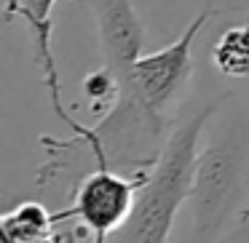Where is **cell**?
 <instances>
[{
    "mask_svg": "<svg viewBox=\"0 0 249 243\" xmlns=\"http://www.w3.org/2000/svg\"><path fill=\"white\" fill-rule=\"evenodd\" d=\"M185 206V243H228L249 219V99L233 88L206 120Z\"/></svg>",
    "mask_w": 249,
    "mask_h": 243,
    "instance_id": "obj_1",
    "label": "cell"
},
{
    "mask_svg": "<svg viewBox=\"0 0 249 243\" xmlns=\"http://www.w3.org/2000/svg\"><path fill=\"white\" fill-rule=\"evenodd\" d=\"M225 91L228 88L188 102L182 107L161 158L137 193L134 209L113 232L110 243H169L177 214L188 203L190 179L206 120L220 107Z\"/></svg>",
    "mask_w": 249,
    "mask_h": 243,
    "instance_id": "obj_2",
    "label": "cell"
},
{
    "mask_svg": "<svg viewBox=\"0 0 249 243\" xmlns=\"http://www.w3.org/2000/svg\"><path fill=\"white\" fill-rule=\"evenodd\" d=\"M220 8L204 6L188 27L179 32L177 40L158 51H145L134 65L129 67L126 78L121 81V99H134L153 115L166 120H177L190 83L196 75V40L206 30L212 19H217Z\"/></svg>",
    "mask_w": 249,
    "mask_h": 243,
    "instance_id": "obj_3",
    "label": "cell"
},
{
    "mask_svg": "<svg viewBox=\"0 0 249 243\" xmlns=\"http://www.w3.org/2000/svg\"><path fill=\"white\" fill-rule=\"evenodd\" d=\"M147 174H124L115 168L94 166L75 184L67 206L59 209V216L78 225L89 243H110L113 232L134 209L137 193Z\"/></svg>",
    "mask_w": 249,
    "mask_h": 243,
    "instance_id": "obj_4",
    "label": "cell"
},
{
    "mask_svg": "<svg viewBox=\"0 0 249 243\" xmlns=\"http://www.w3.org/2000/svg\"><path fill=\"white\" fill-rule=\"evenodd\" d=\"M62 0H3V22H14L22 19L24 27L33 40V56L35 65L40 70V83H43L46 94L54 115L70 129L72 136L86 134L89 126L75 120L70 107L65 104V88H62V75L59 65L54 56V8ZM65 3H83V0H65Z\"/></svg>",
    "mask_w": 249,
    "mask_h": 243,
    "instance_id": "obj_5",
    "label": "cell"
},
{
    "mask_svg": "<svg viewBox=\"0 0 249 243\" xmlns=\"http://www.w3.org/2000/svg\"><path fill=\"white\" fill-rule=\"evenodd\" d=\"M97 24L99 65H105L118 83L129 67L145 54V22L137 14L134 0H86Z\"/></svg>",
    "mask_w": 249,
    "mask_h": 243,
    "instance_id": "obj_6",
    "label": "cell"
},
{
    "mask_svg": "<svg viewBox=\"0 0 249 243\" xmlns=\"http://www.w3.org/2000/svg\"><path fill=\"white\" fill-rule=\"evenodd\" d=\"M209 62L222 81L236 83L233 91L249 86V11H238L214 32Z\"/></svg>",
    "mask_w": 249,
    "mask_h": 243,
    "instance_id": "obj_7",
    "label": "cell"
},
{
    "mask_svg": "<svg viewBox=\"0 0 249 243\" xmlns=\"http://www.w3.org/2000/svg\"><path fill=\"white\" fill-rule=\"evenodd\" d=\"M65 219L59 209L51 211L40 198H27L0 214V243H38L54 235Z\"/></svg>",
    "mask_w": 249,
    "mask_h": 243,
    "instance_id": "obj_8",
    "label": "cell"
},
{
    "mask_svg": "<svg viewBox=\"0 0 249 243\" xmlns=\"http://www.w3.org/2000/svg\"><path fill=\"white\" fill-rule=\"evenodd\" d=\"M228 243H249V219L244 222V225H241V230H238V232H236V235H233Z\"/></svg>",
    "mask_w": 249,
    "mask_h": 243,
    "instance_id": "obj_9",
    "label": "cell"
}]
</instances>
